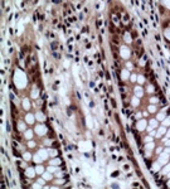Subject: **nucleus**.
I'll return each instance as SVG.
<instances>
[{"instance_id":"1","label":"nucleus","mask_w":170,"mask_h":189,"mask_svg":"<svg viewBox=\"0 0 170 189\" xmlns=\"http://www.w3.org/2000/svg\"><path fill=\"white\" fill-rule=\"evenodd\" d=\"M23 120L27 122V125L29 126V128H33V126L38 122V121H37V117H35V112H33V111L24 112V115H23Z\"/></svg>"},{"instance_id":"2","label":"nucleus","mask_w":170,"mask_h":189,"mask_svg":"<svg viewBox=\"0 0 170 189\" xmlns=\"http://www.w3.org/2000/svg\"><path fill=\"white\" fill-rule=\"evenodd\" d=\"M166 132H168V128L160 124V126L156 129V136H155V139L156 140H160L161 138H164V136L166 135Z\"/></svg>"},{"instance_id":"3","label":"nucleus","mask_w":170,"mask_h":189,"mask_svg":"<svg viewBox=\"0 0 170 189\" xmlns=\"http://www.w3.org/2000/svg\"><path fill=\"white\" fill-rule=\"evenodd\" d=\"M159 110H160V106H159V105H153V103H147L146 105V111L150 113L151 116H155Z\"/></svg>"},{"instance_id":"4","label":"nucleus","mask_w":170,"mask_h":189,"mask_svg":"<svg viewBox=\"0 0 170 189\" xmlns=\"http://www.w3.org/2000/svg\"><path fill=\"white\" fill-rule=\"evenodd\" d=\"M23 138L25 141L28 140H31V139H34L35 138V132H34V129L33 128H28L24 132H23Z\"/></svg>"},{"instance_id":"5","label":"nucleus","mask_w":170,"mask_h":189,"mask_svg":"<svg viewBox=\"0 0 170 189\" xmlns=\"http://www.w3.org/2000/svg\"><path fill=\"white\" fill-rule=\"evenodd\" d=\"M47 165H56V166H62L63 161L59 156H54V158H49V160L47 161Z\"/></svg>"},{"instance_id":"6","label":"nucleus","mask_w":170,"mask_h":189,"mask_svg":"<svg viewBox=\"0 0 170 189\" xmlns=\"http://www.w3.org/2000/svg\"><path fill=\"white\" fill-rule=\"evenodd\" d=\"M48 153H49L50 158L59 156V149H56V148H48Z\"/></svg>"},{"instance_id":"7","label":"nucleus","mask_w":170,"mask_h":189,"mask_svg":"<svg viewBox=\"0 0 170 189\" xmlns=\"http://www.w3.org/2000/svg\"><path fill=\"white\" fill-rule=\"evenodd\" d=\"M161 125L166 126V128H170V115H168V116L161 121Z\"/></svg>"},{"instance_id":"8","label":"nucleus","mask_w":170,"mask_h":189,"mask_svg":"<svg viewBox=\"0 0 170 189\" xmlns=\"http://www.w3.org/2000/svg\"><path fill=\"white\" fill-rule=\"evenodd\" d=\"M119 175H120V172H119V170H113V172L111 173V176H112V178H117Z\"/></svg>"},{"instance_id":"9","label":"nucleus","mask_w":170,"mask_h":189,"mask_svg":"<svg viewBox=\"0 0 170 189\" xmlns=\"http://www.w3.org/2000/svg\"><path fill=\"white\" fill-rule=\"evenodd\" d=\"M122 169L126 170V172H130V165H129V164H124V165H122Z\"/></svg>"},{"instance_id":"10","label":"nucleus","mask_w":170,"mask_h":189,"mask_svg":"<svg viewBox=\"0 0 170 189\" xmlns=\"http://www.w3.org/2000/svg\"><path fill=\"white\" fill-rule=\"evenodd\" d=\"M111 105H112L113 109H116V106H117V105H116V100L115 98H111Z\"/></svg>"}]
</instances>
